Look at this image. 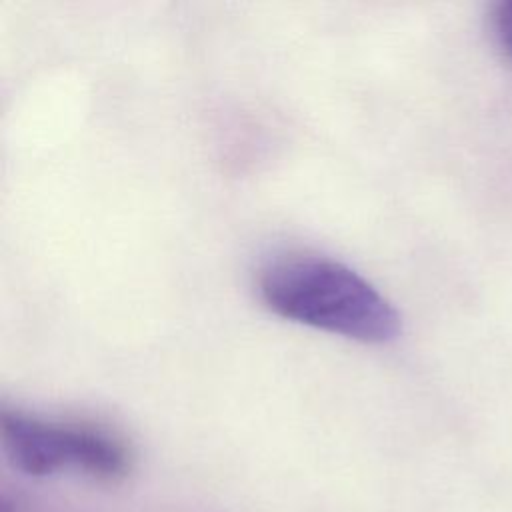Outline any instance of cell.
<instances>
[{"mask_svg": "<svg viewBox=\"0 0 512 512\" xmlns=\"http://www.w3.org/2000/svg\"><path fill=\"white\" fill-rule=\"evenodd\" d=\"M490 28L498 48L512 62V0L498 2L490 14Z\"/></svg>", "mask_w": 512, "mask_h": 512, "instance_id": "obj_3", "label": "cell"}, {"mask_svg": "<svg viewBox=\"0 0 512 512\" xmlns=\"http://www.w3.org/2000/svg\"><path fill=\"white\" fill-rule=\"evenodd\" d=\"M258 296L274 314L366 344L398 336L394 306L352 268L314 254H284L258 272Z\"/></svg>", "mask_w": 512, "mask_h": 512, "instance_id": "obj_1", "label": "cell"}, {"mask_svg": "<svg viewBox=\"0 0 512 512\" xmlns=\"http://www.w3.org/2000/svg\"><path fill=\"white\" fill-rule=\"evenodd\" d=\"M0 438L10 462L30 476H48L66 468L96 480H122L132 466L126 442L106 426L78 420H44L4 410Z\"/></svg>", "mask_w": 512, "mask_h": 512, "instance_id": "obj_2", "label": "cell"}]
</instances>
